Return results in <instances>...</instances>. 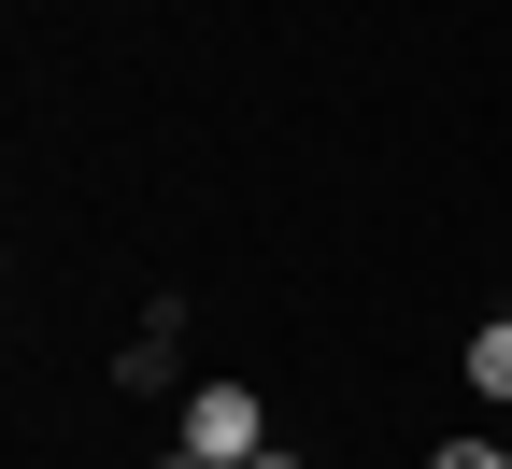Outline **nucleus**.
I'll return each mask as SVG.
<instances>
[{"label": "nucleus", "instance_id": "nucleus-1", "mask_svg": "<svg viewBox=\"0 0 512 469\" xmlns=\"http://www.w3.org/2000/svg\"><path fill=\"white\" fill-rule=\"evenodd\" d=\"M185 455H200V469L271 455V427H256V384H200V398H185Z\"/></svg>", "mask_w": 512, "mask_h": 469}, {"label": "nucleus", "instance_id": "nucleus-2", "mask_svg": "<svg viewBox=\"0 0 512 469\" xmlns=\"http://www.w3.org/2000/svg\"><path fill=\"white\" fill-rule=\"evenodd\" d=\"M456 370H470V384H484V398H512V313H498V327H484V342H470V356H456Z\"/></svg>", "mask_w": 512, "mask_h": 469}, {"label": "nucleus", "instance_id": "nucleus-3", "mask_svg": "<svg viewBox=\"0 0 512 469\" xmlns=\"http://www.w3.org/2000/svg\"><path fill=\"white\" fill-rule=\"evenodd\" d=\"M427 469H512V455H498V441H441Z\"/></svg>", "mask_w": 512, "mask_h": 469}, {"label": "nucleus", "instance_id": "nucleus-4", "mask_svg": "<svg viewBox=\"0 0 512 469\" xmlns=\"http://www.w3.org/2000/svg\"><path fill=\"white\" fill-rule=\"evenodd\" d=\"M242 469H299V455H242Z\"/></svg>", "mask_w": 512, "mask_h": 469}, {"label": "nucleus", "instance_id": "nucleus-5", "mask_svg": "<svg viewBox=\"0 0 512 469\" xmlns=\"http://www.w3.org/2000/svg\"><path fill=\"white\" fill-rule=\"evenodd\" d=\"M171 469H200V455H171Z\"/></svg>", "mask_w": 512, "mask_h": 469}]
</instances>
